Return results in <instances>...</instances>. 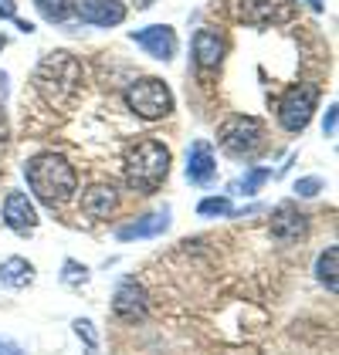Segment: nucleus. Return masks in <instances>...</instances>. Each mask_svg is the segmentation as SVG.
Wrapping results in <instances>:
<instances>
[{
    "mask_svg": "<svg viewBox=\"0 0 339 355\" xmlns=\"http://www.w3.org/2000/svg\"><path fill=\"white\" fill-rule=\"evenodd\" d=\"M34 85L48 105L68 109L82 95V64L68 51H51V55L41 58V64L34 71Z\"/></svg>",
    "mask_w": 339,
    "mask_h": 355,
    "instance_id": "f03ea898",
    "label": "nucleus"
},
{
    "mask_svg": "<svg viewBox=\"0 0 339 355\" xmlns=\"http://www.w3.org/2000/svg\"><path fill=\"white\" fill-rule=\"evenodd\" d=\"M170 176V149L156 139H140L126 149V183L136 193H156Z\"/></svg>",
    "mask_w": 339,
    "mask_h": 355,
    "instance_id": "7ed1b4c3",
    "label": "nucleus"
},
{
    "mask_svg": "<svg viewBox=\"0 0 339 355\" xmlns=\"http://www.w3.org/2000/svg\"><path fill=\"white\" fill-rule=\"evenodd\" d=\"M0 21H17V0H0Z\"/></svg>",
    "mask_w": 339,
    "mask_h": 355,
    "instance_id": "a878e982",
    "label": "nucleus"
},
{
    "mask_svg": "<svg viewBox=\"0 0 339 355\" xmlns=\"http://www.w3.org/2000/svg\"><path fill=\"white\" fill-rule=\"evenodd\" d=\"M113 311H115V318H122V322H142L146 311H149L146 288L136 284V281H122L113 295Z\"/></svg>",
    "mask_w": 339,
    "mask_h": 355,
    "instance_id": "1a4fd4ad",
    "label": "nucleus"
},
{
    "mask_svg": "<svg viewBox=\"0 0 339 355\" xmlns=\"http://www.w3.org/2000/svg\"><path fill=\"white\" fill-rule=\"evenodd\" d=\"M34 281V264L24 257H7L0 264V288H10V291H21Z\"/></svg>",
    "mask_w": 339,
    "mask_h": 355,
    "instance_id": "f3484780",
    "label": "nucleus"
},
{
    "mask_svg": "<svg viewBox=\"0 0 339 355\" xmlns=\"http://www.w3.org/2000/svg\"><path fill=\"white\" fill-rule=\"evenodd\" d=\"M336 264H339V250L336 247H326L322 254H319V264H315V274H319V281L336 295V288H339V281H336Z\"/></svg>",
    "mask_w": 339,
    "mask_h": 355,
    "instance_id": "6ab92c4d",
    "label": "nucleus"
},
{
    "mask_svg": "<svg viewBox=\"0 0 339 355\" xmlns=\"http://www.w3.org/2000/svg\"><path fill=\"white\" fill-rule=\"evenodd\" d=\"M170 227V210H156V214H146L140 220H129V223H122L119 230H115V237L119 241H140V237H156V234H163Z\"/></svg>",
    "mask_w": 339,
    "mask_h": 355,
    "instance_id": "dca6fc26",
    "label": "nucleus"
},
{
    "mask_svg": "<svg viewBox=\"0 0 339 355\" xmlns=\"http://www.w3.org/2000/svg\"><path fill=\"white\" fill-rule=\"evenodd\" d=\"M75 14L92 28H119L126 21V3H119V0H78Z\"/></svg>",
    "mask_w": 339,
    "mask_h": 355,
    "instance_id": "9b49d317",
    "label": "nucleus"
},
{
    "mask_svg": "<svg viewBox=\"0 0 339 355\" xmlns=\"http://www.w3.org/2000/svg\"><path fill=\"white\" fill-rule=\"evenodd\" d=\"M306 3H309L312 10H322V0H306Z\"/></svg>",
    "mask_w": 339,
    "mask_h": 355,
    "instance_id": "c85d7f7f",
    "label": "nucleus"
},
{
    "mask_svg": "<svg viewBox=\"0 0 339 355\" xmlns=\"http://www.w3.org/2000/svg\"><path fill=\"white\" fill-rule=\"evenodd\" d=\"M268 176H272L268 169H261V166H254V169H251V173H248V176H245V180H238V183H234V190H241V193H245V196H251V193H258V190H261V183H268Z\"/></svg>",
    "mask_w": 339,
    "mask_h": 355,
    "instance_id": "412c9836",
    "label": "nucleus"
},
{
    "mask_svg": "<svg viewBox=\"0 0 339 355\" xmlns=\"http://www.w3.org/2000/svg\"><path fill=\"white\" fill-rule=\"evenodd\" d=\"M319 105V88L315 85H292L279 98V125L285 132H302L312 122V112Z\"/></svg>",
    "mask_w": 339,
    "mask_h": 355,
    "instance_id": "423d86ee",
    "label": "nucleus"
},
{
    "mask_svg": "<svg viewBox=\"0 0 339 355\" xmlns=\"http://www.w3.org/2000/svg\"><path fill=\"white\" fill-rule=\"evenodd\" d=\"M119 207V193L113 183H95L82 193V214L92 220H106Z\"/></svg>",
    "mask_w": 339,
    "mask_h": 355,
    "instance_id": "2eb2a0df",
    "label": "nucleus"
},
{
    "mask_svg": "<svg viewBox=\"0 0 339 355\" xmlns=\"http://www.w3.org/2000/svg\"><path fill=\"white\" fill-rule=\"evenodd\" d=\"M322 132H326V139L336 136V105H329V109H326V122H322Z\"/></svg>",
    "mask_w": 339,
    "mask_h": 355,
    "instance_id": "393cba45",
    "label": "nucleus"
},
{
    "mask_svg": "<svg viewBox=\"0 0 339 355\" xmlns=\"http://www.w3.org/2000/svg\"><path fill=\"white\" fill-rule=\"evenodd\" d=\"M88 281V268L78 264V261H65L61 268V284H85Z\"/></svg>",
    "mask_w": 339,
    "mask_h": 355,
    "instance_id": "4be33fe9",
    "label": "nucleus"
},
{
    "mask_svg": "<svg viewBox=\"0 0 339 355\" xmlns=\"http://www.w3.org/2000/svg\"><path fill=\"white\" fill-rule=\"evenodd\" d=\"M0 355H24V349L14 345V342H3V338H0Z\"/></svg>",
    "mask_w": 339,
    "mask_h": 355,
    "instance_id": "cd10ccee",
    "label": "nucleus"
},
{
    "mask_svg": "<svg viewBox=\"0 0 339 355\" xmlns=\"http://www.w3.org/2000/svg\"><path fill=\"white\" fill-rule=\"evenodd\" d=\"M149 3H153V0H136V7H149Z\"/></svg>",
    "mask_w": 339,
    "mask_h": 355,
    "instance_id": "c756f323",
    "label": "nucleus"
},
{
    "mask_svg": "<svg viewBox=\"0 0 339 355\" xmlns=\"http://www.w3.org/2000/svg\"><path fill=\"white\" fill-rule=\"evenodd\" d=\"M126 105L146 122H156L173 112V92L163 78H140L126 88Z\"/></svg>",
    "mask_w": 339,
    "mask_h": 355,
    "instance_id": "20e7f679",
    "label": "nucleus"
},
{
    "mask_svg": "<svg viewBox=\"0 0 339 355\" xmlns=\"http://www.w3.org/2000/svg\"><path fill=\"white\" fill-rule=\"evenodd\" d=\"M3 223L14 230V234H31L34 227H38V210H34V203L28 200V193L21 190H10L3 196Z\"/></svg>",
    "mask_w": 339,
    "mask_h": 355,
    "instance_id": "ddd939ff",
    "label": "nucleus"
},
{
    "mask_svg": "<svg viewBox=\"0 0 339 355\" xmlns=\"http://www.w3.org/2000/svg\"><path fill=\"white\" fill-rule=\"evenodd\" d=\"M75 331H78V338L88 342V349L95 352V331H92V322H88V318H78V322H75Z\"/></svg>",
    "mask_w": 339,
    "mask_h": 355,
    "instance_id": "b1692460",
    "label": "nucleus"
},
{
    "mask_svg": "<svg viewBox=\"0 0 339 355\" xmlns=\"http://www.w3.org/2000/svg\"><path fill=\"white\" fill-rule=\"evenodd\" d=\"M3 48H7V37H3V34H0V51H3Z\"/></svg>",
    "mask_w": 339,
    "mask_h": 355,
    "instance_id": "7c9ffc66",
    "label": "nucleus"
},
{
    "mask_svg": "<svg viewBox=\"0 0 339 355\" xmlns=\"http://www.w3.org/2000/svg\"><path fill=\"white\" fill-rule=\"evenodd\" d=\"M224 51H227L224 34H217L210 28H200L194 34V61H197V68H204V71L217 68L224 61Z\"/></svg>",
    "mask_w": 339,
    "mask_h": 355,
    "instance_id": "4468645a",
    "label": "nucleus"
},
{
    "mask_svg": "<svg viewBox=\"0 0 339 355\" xmlns=\"http://www.w3.org/2000/svg\"><path fill=\"white\" fill-rule=\"evenodd\" d=\"M197 214L200 217H234V207L227 196H207L197 203Z\"/></svg>",
    "mask_w": 339,
    "mask_h": 355,
    "instance_id": "aec40b11",
    "label": "nucleus"
},
{
    "mask_svg": "<svg viewBox=\"0 0 339 355\" xmlns=\"http://www.w3.org/2000/svg\"><path fill=\"white\" fill-rule=\"evenodd\" d=\"M295 193H299V196H319V193H322V180H319V176H306V180L295 183Z\"/></svg>",
    "mask_w": 339,
    "mask_h": 355,
    "instance_id": "5701e85b",
    "label": "nucleus"
},
{
    "mask_svg": "<svg viewBox=\"0 0 339 355\" xmlns=\"http://www.w3.org/2000/svg\"><path fill=\"white\" fill-rule=\"evenodd\" d=\"M129 37L149 58H156V61H170V58L176 55V48H180L176 44V31L170 28V24H149V28H142V31H133Z\"/></svg>",
    "mask_w": 339,
    "mask_h": 355,
    "instance_id": "6e6552de",
    "label": "nucleus"
},
{
    "mask_svg": "<svg viewBox=\"0 0 339 355\" xmlns=\"http://www.w3.org/2000/svg\"><path fill=\"white\" fill-rule=\"evenodd\" d=\"M306 234H309V220H306V214H299L295 203H279L272 210V237L275 241L292 244V241H299Z\"/></svg>",
    "mask_w": 339,
    "mask_h": 355,
    "instance_id": "f8f14e48",
    "label": "nucleus"
},
{
    "mask_svg": "<svg viewBox=\"0 0 339 355\" xmlns=\"http://www.w3.org/2000/svg\"><path fill=\"white\" fill-rule=\"evenodd\" d=\"M75 3H78V0H34L38 14H41L44 21H51V24H65V21L75 14Z\"/></svg>",
    "mask_w": 339,
    "mask_h": 355,
    "instance_id": "a211bd4d",
    "label": "nucleus"
},
{
    "mask_svg": "<svg viewBox=\"0 0 339 355\" xmlns=\"http://www.w3.org/2000/svg\"><path fill=\"white\" fill-rule=\"evenodd\" d=\"M238 17L254 28H268V24H282L292 17L288 0H238Z\"/></svg>",
    "mask_w": 339,
    "mask_h": 355,
    "instance_id": "0eeeda50",
    "label": "nucleus"
},
{
    "mask_svg": "<svg viewBox=\"0 0 339 355\" xmlns=\"http://www.w3.org/2000/svg\"><path fill=\"white\" fill-rule=\"evenodd\" d=\"M217 142H221V149H224L227 156L248 159V156H254L265 146V125L254 115H234V119H227L224 125H221Z\"/></svg>",
    "mask_w": 339,
    "mask_h": 355,
    "instance_id": "39448f33",
    "label": "nucleus"
},
{
    "mask_svg": "<svg viewBox=\"0 0 339 355\" xmlns=\"http://www.w3.org/2000/svg\"><path fill=\"white\" fill-rule=\"evenodd\" d=\"M217 176V159H214V146L207 139H197L190 142L187 149V180L194 187H210Z\"/></svg>",
    "mask_w": 339,
    "mask_h": 355,
    "instance_id": "9d476101",
    "label": "nucleus"
},
{
    "mask_svg": "<svg viewBox=\"0 0 339 355\" xmlns=\"http://www.w3.org/2000/svg\"><path fill=\"white\" fill-rule=\"evenodd\" d=\"M7 139H10V122H7V109L0 102V146H7Z\"/></svg>",
    "mask_w": 339,
    "mask_h": 355,
    "instance_id": "bb28decb",
    "label": "nucleus"
},
{
    "mask_svg": "<svg viewBox=\"0 0 339 355\" xmlns=\"http://www.w3.org/2000/svg\"><path fill=\"white\" fill-rule=\"evenodd\" d=\"M24 180H28L31 193L38 196V203L44 207H65L75 190H78V173L58 153H38L24 163Z\"/></svg>",
    "mask_w": 339,
    "mask_h": 355,
    "instance_id": "f257e3e1",
    "label": "nucleus"
}]
</instances>
